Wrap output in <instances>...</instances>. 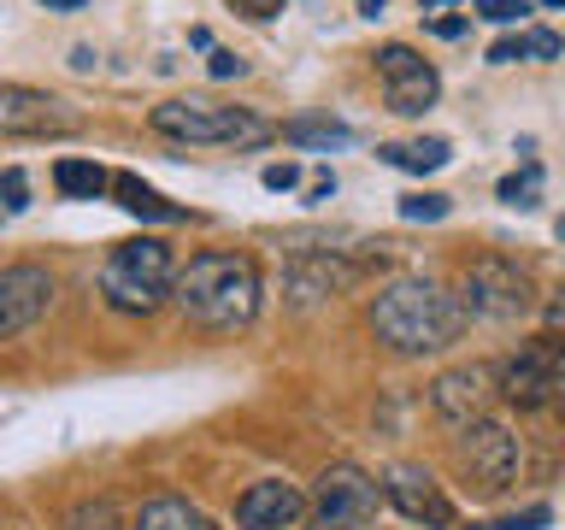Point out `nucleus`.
<instances>
[{"label":"nucleus","mask_w":565,"mask_h":530,"mask_svg":"<svg viewBox=\"0 0 565 530\" xmlns=\"http://www.w3.org/2000/svg\"><path fill=\"white\" fill-rule=\"evenodd\" d=\"M360 272L365 265L348 259L342 247H289V259H282V295H289L295 307H318V300L353 289Z\"/></svg>","instance_id":"obj_8"},{"label":"nucleus","mask_w":565,"mask_h":530,"mask_svg":"<svg viewBox=\"0 0 565 530\" xmlns=\"http://www.w3.org/2000/svg\"><path fill=\"white\" fill-rule=\"evenodd\" d=\"M307 519V495L289 477H259V484L242 489L236 501V524L242 530H295Z\"/></svg>","instance_id":"obj_15"},{"label":"nucleus","mask_w":565,"mask_h":530,"mask_svg":"<svg viewBox=\"0 0 565 530\" xmlns=\"http://www.w3.org/2000/svg\"><path fill=\"white\" fill-rule=\"evenodd\" d=\"M282 136H289L295 148H324V153L353 141V130H348V124H335V118H289V124H282Z\"/></svg>","instance_id":"obj_20"},{"label":"nucleus","mask_w":565,"mask_h":530,"mask_svg":"<svg viewBox=\"0 0 565 530\" xmlns=\"http://www.w3.org/2000/svg\"><path fill=\"white\" fill-rule=\"evenodd\" d=\"M477 18H489V24H512V18L530 12V0H471Z\"/></svg>","instance_id":"obj_25"},{"label":"nucleus","mask_w":565,"mask_h":530,"mask_svg":"<svg viewBox=\"0 0 565 530\" xmlns=\"http://www.w3.org/2000/svg\"><path fill=\"white\" fill-rule=\"evenodd\" d=\"M436 35H441V42H454V35H466V18H436V24H430Z\"/></svg>","instance_id":"obj_31"},{"label":"nucleus","mask_w":565,"mask_h":530,"mask_svg":"<svg viewBox=\"0 0 565 530\" xmlns=\"http://www.w3.org/2000/svg\"><path fill=\"white\" fill-rule=\"evenodd\" d=\"M24 206H30V177L18 171V166H7V171H0V224L18 219Z\"/></svg>","instance_id":"obj_23"},{"label":"nucleus","mask_w":565,"mask_h":530,"mask_svg":"<svg viewBox=\"0 0 565 530\" xmlns=\"http://www.w3.org/2000/svg\"><path fill=\"white\" fill-rule=\"evenodd\" d=\"M0 130L18 136H71L77 130V113L47 95V88H24V83H0Z\"/></svg>","instance_id":"obj_13"},{"label":"nucleus","mask_w":565,"mask_h":530,"mask_svg":"<svg viewBox=\"0 0 565 530\" xmlns=\"http://www.w3.org/2000/svg\"><path fill=\"white\" fill-rule=\"evenodd\" d=\"M171 277H177V259L159 236L118 242L100 265V300L124 318H148L171 300Z\"/></svg>","instance_id":"obj_4"},{"label":"nucleus","mask_w":565,"mask_h":530,"mask_svg":"<svg viewBox=\"0 0 565 530\" xmlns=\"http://www.w3.org/2000/svg\"><path fill=\"white\" fill-rule=\"evenodd\" d=\"M547 330H554V336H565V289H554V295H547Z\"/></svg>","instance_id":"obj_30"},{"label":"nucleus","mask_w":565,"mask_h":530,"mask_svg":"<svg viewBox=\"0 0 565 530\" xmlns=\"http://www.w3.org/2000/svg\"><path fill=\"white\" fill-rule=\"evenodd\" d=\"M459 312H466V325H507V318H524L536 307V283L519 259H501V254H483L471 259V272L459 277Z\"/></svg>","instance_id":"obj_5"},{"label":"nucleus","mask_w":565,"mask_h":530,"mask_svg":"<svg viewBox=\"0 0 565 530\" xmlns=\"http://www.w3.org/2000/svg\"><path fill=\"white\" fill-rule=\"evenodd\" d=\"M230 7H236L242 18H259V24H265V18H277L289 0H230Z\"/></svg>","instance_id":"obj_28"},{"label":"nucleus","mask_w":565,"mask_h":530,"mask_svg":"<svg viewBox=\"0 0 565 530\" xmlns=\"http://www.w3.org/2000/svg\"><path fill=\"white\" fill-rule=\"evenodd\" d=\"M53 307V272L47 265H0V342H12V336H24L30 325H42Z\"/></svg>","instance_id":"obj_12"},{"label":"nucleus","mask_w":565,"mask_h":530,"mask_svg":"<svg viewBox=\"0 0 565 530\" xmlns=\"http://www.w3.org/2000/svg\"><path fill=\"white\" fill-rule=\"evenodd\" d=\"M547 524H554V512L536 501V507H524V512H512V519H501L494 530H547Z\"/></svg>","instance_id":"obj_26"},{"label":"nucleus","mask_w":565,"mask_h":530,"mask_svg":"<svg viewBox=\"0 0 565 530\" xmlns=\"http://www.w3.org/2000/svg\"><path fill=\"white\" fill-rule=\"evenodd\" d=\"M71 65H77V71H95V47H71Z\"/></svg>","instance_id":"obj_32"},{"label":"nucleus","mask_w":565,"mask_h":530,"mask_svg":"<svg viewBox=\"0 0 565 530\" xmlns=\"http://www.w3.org/2000/svg\"><path fill=\"white\" fill-rule=\"evenodd\" d=\"M113 194H118V206L124 212H136V219H153V224H171V219H183L166 194L159 189H148L141 177H130V171H113Z\"/></svg>","instance_id":"obj_18"},{"label":"nucleus","mask_w":565,"mask_h":530,"mask_svg":"<svg viewBox=\"0 0 565 530\" xmlns=\"http://www.w3.org/2000/svg\"><path fill=\"white\" fill-rule=\"evenodd\" d=\"M171 300L201 330L236 336L259 318L265 283H259V265L247 254H236V247H206V254H194L183 272L171 277Z\"/></svg>","instance_id":"obj_1"},{"label":"nucleus","mask_w":565,"mask_h":530,"mask_svg":"<svg viewBox=\"0 0 565 530\" xmlns=\"http://www.w3.org/2000/svg\"><path fill=\"white\" fill-rule=\"evenodd\" d=\"M371 330L395 353H441L466 336V312L459 300L430 277H395L371 300Z\"/></svg>","instance_id":"obj_2"},{"label":"nucleus","mask_w":565,"mask_h":530,"mask_svg":"<svg viewBox=\"0 0 565 530\" xmlns=\"http://www.w3.org/2000/svg\"><path fill=\"white\" fill-rule=\"evenodd\" d=\"M295 183H300V166H289V159H282V166H265V189H271V194L295 189Z\"/></svg>","instance_id":"obj_27"},{"label":"nucleus","mask_w":565,"mask_h":530,"mask_svg":"<svg viewBox=\"0 0 565 530\" xmlns=\"http://www.w3.org/2000/svg\"><path fill=\"white\" fill-rule=\"evenodd\" d=\"M377 507H383L377 477L360 471L353 459H335V466L318 471L307 495V530H371Z\"/></svg>","instance_id":"obj_6"},{"label":"nucleus","mask_w":565,"mask_h":530,"mask_svg":"<svg viewBox=\"0 0 565 530\" xmlns=\"http://www.w3.org/2000/svg\"><path fill=\"white\" fill-rule=\"evenodd\" d=\"M459 466L471 471V484L477 489H507L512 477H519V466H524V448H519V436L507 431V424H494V418H477L471 431H466V442H459Z\"/></svg>","instance_id":"obj_11"},{"label":"nucleus","mask_w":565,"mask_h":530,"mask_svg":"<svg viewBox=\"0 0 565 530\" xmlns=\"http://www.w3.org/2000/svg\"><path fill=\"white\" fill-rule=\"evenodd\" d=\"M542 7H554V12H559V7H565V0H542Z\"/></svg>","instance_id":"obj_37"},{"label":"nucleus","mask_w":565,"mask_h":530,"mask_svg":"<svg viewBox=\"0 0 565 530\" xmlns=\"http://www.w3.org/2000/svg\"><path fill=\"white\" fill-rule=\"evenodd\" d=\"M53 189H60L65 201H100V194L113 189V171H100L95 159H60V166H53Z\"/></svg>","instance_id":"obj_19"},{"label":"nucleus","mask_w":565,"mask_h":530,"mask_svg":"<svg viewBox=\"0 0 565 530\" xmlns=\"http://www.w3.org/2000/svg\"><path fill=\"white\" fill-rule=\"evenodd\" d=\"M377 77H383L388 113H401V118H418V113H430V106H436V95H441V77H436V65L424 60V53H413L406 42H388V47H377Z\"/></svg>","instance_id":"obj_9"},{"label":"nucleus","mask_w":565,"mask_h":530,"mask_svg":"<svg viewBox=\"0 0 565 530\" xmlns=\"http://www.w3.org/2000/svg\"><path fill=\"white\" fill-rule=\"evenodd\" d=\"M383 501L401 512V519H413L424 530H448L454 524V501H448V489L436 484L424 466H413V459H395V466L383 471Z\"/></svg>","instance_id":"obj_10"},{"label":"nucleus","mask_w":565,"mask_h":530,"mask_svg":"<svg viewBox=\"0 0 565 530\" xmlns=\"http://www.w3.org/2000/svg\"><path fill=\"white\" fill-rule=\"evenodd\" d=\"M35 7H47V12H77L83 0H35Z\"/></svg>","instance_id":"obj_33"},{"label":"nucleus","mask_w":565,"mask_h":530,"mask_svg":"<svg viewBox=\"0 0 565 530\" xmlns=\"http://www.w3.org/2000/svg\"><path fill=\"white\" fill-rule=\"evenodd\" d=\"M489 395H494V371L489 365H454L430 383V406L441 424L471 431L477 418H489Z\"/></svg>","instance_id":"obj_14"},{"label":"nucleus","mask_w":565,"mask_h":530,"mask_svg":"<svg viewBox=\"0 0 565 530\" xmlns=\"http://www.w3.org/2000/svg\"><path fill=\"white\" fill-rule=\"evenodd\" d=\"M212 77H242V60L230 47H212Z\"/></svg>","instance_id":"obj_29"},{"label":"nucleus","mask_w":565,"mask_h":530,"mask_svg":"<svg viewBox=\"0 0 565 530\" xmlns=\"http://www.w3.org/2000/svg\"><path fill=\"white\" fill-rule=\"evenodd\" d=\"M536 194H542V166H536V159H530L524 171L501 177V201L507 206H536Z\"/></svg>","instance_id":"obj_21"},{"label":"nucleus","mask_w":565,"mask_h":530,"mask_svg":"<svg viewBox=\"0 0 565 530\" xmlns=\"http://www.w3.org/2000/svg\"><path fill=\"white\" fill-rule=\"evenodd\" d=\"M554 401H559V413H565V378H559V395H554Z\"/></svg>","instance_id":"obj_35"},{"label":"nucleus","mask_w":565,"mask_h":530,"mask_svg":"<svg viewBox=\"0 0 565 530\" xmlns=\"http://www.w3.org/2000/svg\"><path fill=\"white\" fill-rule=\"evenodd\" d=\"M424 7H454V0H424Z\"/></svg>","instance_id":"obj_36"},{"label":"nucleus","mask_w":565,"mask_h":530,"mask_svg":"<svg viewBox=\"0 0 565 530\" xmlns=\"http://www.w3.org/2000/svg\"><path fill=\"white\" fill-rule=\"evenodd\" d=\"M360 12H365V18H377V12H383V0H360Z\"/></svg>","instance_id":"obj_34"},{"label":"nucleus","mask_w":565,"mask_h":530,"mask_svg":"<svg viewBox=\"0 0 565 530\" xmlns=\"http://www.w3.org/2000/svg\"><path fill=\"white\" fill-rule=\"evenodd\" d=\"M559 378H565V342L554 330H542V336H530V342H519V353L501 360L494 389H501L512 406H547L559 395Z\"/></svg>","instance_id":"obj_7"},{"label":"nucleus","mask_w":565,"mask_h":530,"mask_svg":"<svg viewBox=\"0 0 565 530\" xmlns=\"http://www.w3.org/2000/svg\"><path fill=\"white\" fill-rule=\"evenodd\" d=\"M130 530H206V519H201V507L183 501V495H153V501H141Z\"/></svg>","instance_id":"obj_17"},{"label":"nucleus","mask_w":565,"mask_h":530,"mask_svg":"<svg viewBox=\"0 0 565 530\" xmlns=\"http://www.w3.org/2000/svg\"><path fill=\"white\" fill-rule=\"evenodd\" d=\"M377 159H383V166H395V171L424 177V171H441V166H448L454 148H448L441 136H418V141H383Z\"/></svg>","instance_id":"obj_16"},{"label":"nucleus","mask_w":565,"mask_h":530,"mask_svg":"<svg viewBox=\"0 0 565 530\" xmlns=\"http://www.w3.org/2000/svg\"><path fill=\"white\" fill-rule=\"evenodd\" d=\"M466 530H494V524H466Z\"/></svg>","instance_id":"obj_38"},{"label":"nucleus","mask_w":565,"mask_h":530,"mask_svg":"<svg viewBox=\"0 0 565 530\" xmlns=\"http://www.w3.org/2000/svg\"><path fill=\"white\" fill-rule=\"evenodd\" d=\"M448 212H454L448 194H406V201H401V219L406 224H441Z\"/></svg>","instance_id":"obj_22"},{"label":"nucleus","mask_w":565,"mask_h":530,"mask_svg":"<svg viewBox=\"0 0 565 530\" xmlns=\"http://www.w3.org/2000/svg\"><path fill=\"white\" fill-rule=\"evenodd\" d=\"M65 530H118V512H113V501H83Z\"/></svg>","instance_id":"obj_24"},{"label":"nucleus","mask_w":565,"mask_h":530,"mask_svg":"<svg viewBox=\"0 0 565 530\" xmlns=\"http://www.w3.org/2000/svg\"><path fill=\"white\" fill-rule=\"evenodd\" d=\"M148 124L171 141H194V148H259V141L277 136L271 118L247 113V106H230L218 95H177L159 100Z\"/></svg>","instance_id":"obj_3"}]
</instances>
